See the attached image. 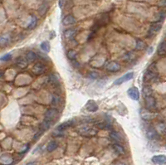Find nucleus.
<instances>
[{
    "label": "nucleus",
    "mask_w": 166,
    "mask_h": 165,
    "mask_svg": "<svg viewBox=\"0 0 166 165\" xmlns=\"http://www.w3.org/2000/svg\"><path fill=\"white\" fill-rule=\"evenodd\" d=\"M157 53L159 56H165L166 54V41H163L157 47Z\"/></svg>",
    "instance_id": "nucleus-17"
},
{
    "label": "nucleus",
    "mask_w": 166,
    "mask_h": 165,
    "mask_svg": "<svg viewBox=\"0 0 166 165\" xmlns=\"http://www.w3.org/2000/svg\"><path fill=\"white\" fill-rule=\"evenodd\" d=\"M58 4L59 7H60L61 8H62L64 6V0H58Z\"/></svg>",
    "instance_id": "nucleus-37"
},
{
    "label": "nucleus",
    "mask_w": 166,
    "mask_h": 165,
    "mask_svg": "<svg viewBox=\"0 0 166 165\" xmlns=\"http://www.w3.org/2000/svg\"><path fill=\"white\" fill-rule=\"evenodd\" d=\"M37 23H38V19L35 16H32V20L30 22V23L28 26V29H33L36 25H37Z\"/></svg>",
    "instance_id": "nucleus-30"
},
{
    "label": "nucleus",
    "mask_w": 166,
    "mask_h": 165,
    "mask_svg": "<svg viewBox=\"0 0 166 165\" xmlns=\"http://www.w3.org/2000/svg\"><path fill=\"white\" fill-rule=\"evenodd\" d=\"M160 7H166V0H160L159 3Z\"/></svg>",
    "instance_id": "nucleus-36"
},
{
    "label": "nucleus",
    "mask_w": 166,
    "mask_h": 165,
    "mask_svg": "<svg viewBox=\"0 0 166 165\" xmlns=\"http://www.w3.org/2000/svg\"><path fill=\"white\" fill-rule=\"evenodd\" d=\"M16 65L19 68L23 69V68H26L28 67V60L24 58V57H18V58L16 59Z\"/></svg>",
    "instance_id": "nucleus-16"
},
{
    "label": "nucleus",
    "mask_w": 166,
    "mask_h": 165,
    "mask_svg": "<svg viewBox=\"0 0 166 165\" xmlns=\"http://www.w3.org/2000/svg\"><path fill=\"white\" fill-rule=\"evenodd\" d=\"M77 51H75L73 49L69 50L68 52H67V57H68L70 60L74 61V60L77 59Z\"/></svg>",
    "instance_id": "nucleus-24"
},
{
    "label": "nucleus",
    "mask_w": 166,
    "mask_h": 165,
    "mask_svg": "<svg viewBox=\"0 0 166 165\" xmlns=\"http://www.w3.org/2000/svg\"><path fill=\"white\" fill-rule=\"evenodd\" d=\"M113 149H114L115 151H116L117 154H125V149H124V148H123L121 145L118 144H113Z\"/></svg>",
    "instance_id": "nucleus-27"
},
{
    "label": "nucleus",
    "mask_w": 166,
    "mask_h": 165,
    "mask_svg": "<svg viewBox=\"0 0 166 165\" xmlns=\"http://www.w3.org/2000/svg\"><path fill=\"white\" fill-rule=\"evenodd\" d=\"M116 165H126L125 164H123V163H119V164H117Z\"/></svg>",
    "instance_id": "nucleus-39"
},
{
    "label": "nucleus",
    "mask_w": 166,
    "mask_h": 165,
    "mask_svg": "<svg viewBox=\"0 0 166 165\" xmlns=\"http://www.w3.org/2000/svg\"><path fill=\"white\" fill-rule=\"evenodd\" d=\"M135 55L133 53V52H128V53L126 54V56L124 57V60H125L126 62H131V61L135 59Z\"/></svg>",
    "instance_id": "nucleus-32"
},
{
    "label": "nucleus",
    "mask_w": 166,
    "mask_h": 165,
    "mask_svg": "<svg viewBox=\"0 0 166 165\" xmlns=\"http://www.w3.org/2000/svg\"><path fill=\"white\" fill-rule=\"evenodd\" d=\"M26 59L28 60V62H33L37 59V54L33 52V51H29L26 54Z\"/></svg>",
    "instance_id": "nucleus-21"
},
{
    "label": "nucleus",
    "mask_w": 166,
    "mask_h": 165,
    "mask_svg": "<svg viewBox=\"0 0 166 165\" xmlns=\"http://www.w3.org/2000/svg\"><path fill=\"white\" fill-rule=\"evenodd\" d=\"M152 93H153V90H152L151 86L150 85L147 84L145 86H144V87H143V94H144V96L145 97L152 96Z\"/></svg>",
    "instance_id": "nucleus-22"
},
{
    "label": "nucleus",
    "mask_w": 166,
    "mask_h": 165,
    "mask_svg": "<svg viewBox=\"0 0 166 165\" xmlns=\"http://www.w3.org/2000/svg\"><path fill=\"white\" fill-rule=\"evenodd\" d=\"M98 130L95 128L89 126H83L79 130V133L80 135L86 137H92V136L96 135L97 134Z\"/></svg>",
    "instance_id": "nucleus-3"
},
{
    "label": "nucleus",
    "mask_w": 166,
    "mask_h": 165,
    "mask_svg": "<svg viewBox=\"0 0 166 165\" xmlns=\"http://www.w3.org/2000/svg\"><path fill=\"white\" fill-rule=\"evenodd\" d=\"M40 47H41V48L43 51H44L45 52H49V51H50V44H49L48 42H47V41H44L43 42L41 45H40Z\"/></svg>",
    "instance_id": "nucleus-28"
},
{
    "label": "nucleus",
    "mask_w": 166,
    "mask_h": 165,
    "mask_svg": "<svg viewBox=\"0 0 166 165\" xmlns=\"http://www.w3.org/2000/svg\"><path fill=\"white\" fill-rule=\"evenodd\" d=\"M57 148V143L56 142L55 140H52L51 141L50 143L48 144V148H47V149H48V152H52V151H54Z\"/></svg>",
    "instance_id": "nucleus-26"
},
{
    "label": "nucleus",
    "mask_w": 166,
    "mask_h": 165,
    "mask_svg": "<svg viewBox=\"0 0 166 165\" xmlns=\"http://www.w3.org/2000/svg\"><path fill=\"white\" fill-rule=\"evenodd\" d=\"M86 108H87V110L88 111L96 112L97 111L98 106L97 104L94 101H92V100H91V101H88V102L87 103Z\"/></svg>",
    "instance_id": "nucleus-15"
},
{
    "label": "nucleus",
    "mask_w": 166,
    "mask_h": 165,
    "mask_svg": "<svg viewBox=\"0 0 166 165\" xmlns=\"http://www.w3.org/2000/svg\"><path fill=\"white\" fill-rule=\"evenodd\" d=\"M110 137H111V139L113 141H115V142H116V143H119V142H121V141H122V136L121 135L120 133H118V132L116 131L111 132Z\"/></svg>",
    "instance_id": "nucleus-19"
},
{
    "label": "nucleus",
    "mask_w": 166,
    "mask_h": 165,
    "mask_svg": "<svg viewBox=\"0 0 166 165\" xmlns=\"http://www.w3.org/2000/svg\"><path fill=\"white\" fill-rule=\"evenodd\" d=\"M158 133L157 131L155 130V128H153V127H150L148 130H147L146 131V137L149 139V140H155L158 138Z\"/></svg>",
    "instance_id": "nucleus-12"
},
{
    "label": "nucleus",
    "mask_w": 166,
    "mask_h": 165,
    "mask_svg": "<svg viewBox=\"0 0 166 165\" xmlns=\"http://www.w3.org/2000/svg\"><path fill=\"white\" fill-rule=\"evenodd\" d=\"M120 69H121V65L118 63L117 62H115V61L110 62L106 65V70L109 71V72H118V71H120Z\"/></svg>",
    "instance_id": "nucleus-10"
},
{
    "label": "nucleus",
    "mask_w": 166,
    "mask_h": 165,
    "mask_svg": "<svg viewBox=\"0 0 166 165\" xmlns=\"http://www.w3.org/2000/svg\"><path fill=\"white\" fill-rule=\"evenodd\" d=\"M89 76H90V77L92 78V79H96L99 76V74L97 72H92L89 74Z\"/></svg>",
    "instance_id": "nucleus-35"
},
{
    "label": "nucleus",
    "mask_w": 166,
    "mask_h": 165,
    "mask_svg": "<svg viewBox=\"0 0 166 165\" xmlns=\"http://www.w3.org/2000/svg\"><path fill=\"white\" fill-rule=\"evenodd\" d=\"M145 43L143 41H141V40H137L136 45H135V49L136 50H138V51L143 50V49L145 48Z\"/></svg>",
    "instance_id": "nucleus-31"
},
{
    "label": "nucleus",
    "mask_w": 166,
    "mask_h": 165,
    "mask_svg": "<svg viewBox=\"0 0 166 165\" xmlns=\"http://www.w3.org/2000/svg\"><path fill=\"white\" fill-rule=\"evenodd\" d=\"M134 77V73L133 72H128L126 74H125L123 76H121V78H119L117 80H116L114 81V84L116 86H119V85H121L123 83L126 82L128 81H131L132 78Z\"/></svg>",
    "instance_id": "nucleus-7"
},
{
    "label": "nucleus",
    "mask_w": 166,
    "mask_h": 165,
    "mask_svg": "<svg viewBox=\"0 0 166 165\" xmlns=\"http://www.w3.org/2000/svg\"><path fill=\"white\" fill-rule=\"evenodd\" d=\"M26 165H36V163H35V162H30V163L27 164Z\"/></svg>",
    "instance_id": "nucleus-38"
},
{
    "label": "nucleus",
    "mask_w": 166,
    "mask_h": 165,
    "mask_svg": "<svg viewBox=\"0 0 166 165\" xmlns=\"http://www.w3.org/2000/svg\"><path fill=\"white\" fill-rule=\"evenodd\" d=\"M158 76V71H157V67L155 63L151 64L148 70H147L145 75H144V82L145 84H148L150 81H155Z\"/></svg>",
    "instance_id": "nucleus-1"
},
{
    "label": "nucleus",
    "mask_w": 166,
    "mask_h": 165,
    "mask_svg": "<svg viewBox=\"0 0 166 165\" xmlns=\"http://www.w3.org/2000/svg\"><path fill=\"white\" fill-rule=\"evenodd\" d=\"M58 110L56 109V108H52V109H49L48 110L44 116H45V120H50V121H52L58 116Z\"/></svg>",
    "instance_id": "nucleus-5"
},
{
    "label": "nucleus",
    "mask_w": 166,
    "mask_h": 165,
    "mask_svg": "<svg viewBox=\"0 0 166 165\" xmlns=\"http://www.w3.org/2000/svg\"><path fill=\"white\" fill-rule=\"evenodd\" d=\"M74 123V120H68V121H66L62 123V124H61L60 125L57 126V131H64L65 130H67V129H68L69 127H71L72 125H73Z\"/></svg>",
    "instance_id": "nucleus-18"
},
{
    "label": "nucleus",
    "mask_w": 166,
    "mask_h": 165,
    "mask_svg": "<svg viewBox=\"0 0 166 165\" xmlns=\"http://www.w3.org/2000/svg\"><path fill=\"white\" fill-rule=\"evenodd\" d=\"M52 124V121H50V120H44V121L43 122L42 125H41V128H42V130L43 131H45L47 130H48L49 128L51 127Z\"/></svg>",
    "instance_id": "nucleus-25"
},
{
    "label": "nucleus",
    "mask_w": 166,
    "mask_h": 165,
    "mask_svg": "<svg viewBox=\"0 0 166 165\" xmlns=\"http://www.w3.org/2000/svg\"><path fill=\"white\" fill-rule=\"evenodd\" d=\"M141 116L142 119L145 120H152L154 118V115H153V112L146 109L145 111L142 112Z\"/></svg>",
    "instance_id": "nucleus-20"
},
{
    "label": "nucleus",
    "mask_w": 166,
    "mask_h": 165,
    "mask_svg": "<svg viewBox=\"0 0 166 165\" xmlns=\"http://www.w3.org/2000/svg\"><path fill=\"white\" fill-rule=\"evenodd\" d=\"M152 162L155 164L163 165L166 164V156L165 155H155L152 158Z\"/></svg>",
    "instance_id": "nucleus-11"
},
{
    "label": "nucleus",
    "mask_w": 166,
    "mask_h": 165,
    "mask_svg": "<svg viewBox=\"0 0 166 165\" xmlns=\"http://www.w3.org/2000/svg\"><path fill=\"white\" fill-rule=\"evenodd\" d=\"M47 66L43 63H37L35 64L33 67V72L34 73L35 75H38V76H40V75H43L44 73L47 72Z\"/></svg>",
    "instance_id": "nucleus-6"
},
{
    "label": "nucleus",
    "mask_w": 166,
    "mask_h": 165,
    "mask_svg": "<svg viewBox=\"0 0 166 165\" xmlns=\"http://www.w3.org/2000/svg\"><path fill=\"white\" fill-rule=\"evenodd\" d=\"M77 20L75 18V17L72 15H67L63 19H62V24L65 26H70V25H73L76 23Z\"/></svg>",
    "instance_id": "nucleus-13"
},
{
    "label": "nucleus",
    "mask_w": 166,
    "mask_h": 165,
    "mask_svg": "<svg viewBox=\"0 0 166 165\" xmlns=\"http://www.w3.org/2000/svg\"><path fill=\"white\" fill-rule=\"evenodd\" d=\"M127 94L129 96V97L132 99L133 101H139L140 99V91L138 90V88L136 87H131L128 91Z\"/></svg>",
    "instance_id": "nucleus-8"
},
{
    "label": "nucleus",
    "mask_w": 166,
    "mask_h": 165,
    "mask_svg": "<svg viewBox=\"0 0 166 165\" xmlns=\"http://www.w3.org/2000/svg\"><path fill=\"white\" fill-rule=\"evenodd\" d=\"M145 107L147 110L153 112L156 109V101L155 97H153L152 96L145 97Z\"/></svg>",
    "instance_id": "nucleus-4"
},
{
    "label": "nucleus",
    "mask_w": 166,
    "mask_h": 165,
    "mask_svg": "<svg viewBox=\"0 0 166 165\" xmlns=\"http://www.w3.org/2000/svg\"><path fill=\"white\" fill-rule=\"evenodd\" d=\"M96 126L97 127L98 129H101V130H109L111 129V124H109L108 122H99L97 124H96Z\"/></svg>",
    "instance_id": "nucleus-23"
},
{
    "label": "nucleus",
    "mask_w": 166,
    "mask_h": 165,
    "mask_svg": "<svg viewBox=\"0 0 166 165\" xmlns=\"http://www.w3.org/2000/svg\"><path fill=\"white\" fill-rule=\"evenodd\" d=\"M48 81L50 84H52V85H56V84H57V83L59 82V79L57 76H56L54 74H52V75H51V76H49Z\"/></svg>",
    "instance_id": "nucleus-29"
},
{
    "label": "nucleus",
    "mask_w": 166,
    "mask_h": 165,
    "mask_svg": "<svg viewBox=\"0 0 166 165\" xmlns=\"http://www.w3.org/2000/svg\"><path fill=\"white\" fill-rule=\"evenodd\" d=\"M61 101V98L60 96H58L57 95H53L52 96V103L55 105V106H57V105H58L59 103Z\"/></svg>",
    "instance_id": "nucleus-34"
},
{
    "label": "nucleus",
    "mask_w": 166,
    "mask_h": 165,
    "mask_svg": "<svg viewBox=\"0 0 166 165\" xmlns=\"http://www.w3.org/2000/svg\"><path fill=\"white\" fill-rule=\"evenodd\" d=\"M161 28H162L161 22L157 21L155 23H152L151 26H150V28H149L148 33H147V37H148V38H152V37H154L155 35H156V34L160 32V30L161 29Z\"/></svg>",
    "instance_id": "nucleus-2"
},
{
    "label": "nucleus",
    "mask_w": 166,
    "mask_h": 165,
    "mask_svg": "<svg viewBox=\"0 0 166 165\" xmlns=\"http://www.w3.org/2000/svg\"><path fill=\"white\" fill-rule=\"evenodd\" d=\"M12 57H13L12 54L7 53L4 55V56L0 58V61H2V62H9V61H10V60L12 59Z\"/></svg>",
    "instance_id": "nucleus-33"
},
{
    "label": "nucleus",
    "mask_w": 166,
    "mask_h": 165,
    "mask_svg": "<svg viewBox=\"0 0 166 165\" xmlns=\"http://www.w3.org/2000/svg\"><path fill=\"white\" fill-rule=\"evenodd\" d=\"M77 33H78L77 29L70 28V29L66 30V31L64 32V37H65L67 39L71 40V39H72L75 38V36L77 34Z\"/></svg>",
    "instance_id": "nucleus-14"
},
{
    "label": "nucleus",
    "mask_w": 166,
    "mask_h": 165,
    "mask_svg": "<svg viewBox=\"0 0 166 165\" xmlns=\"http://www.w3.org/2000/svg\"><path fill=\"white\" fill-rule=\"evenodd\" d=\"M11 41V36L9 33H4L0 35V47H7Z\"/></svg>",
    "instance_id": "nucleus-9"
}]
</instances>
